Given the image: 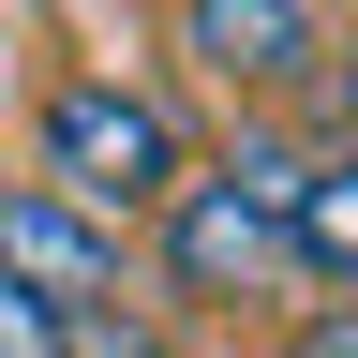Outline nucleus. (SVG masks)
I'll return each instance as SVG.
<instances>
[{
	"label": "nucleus",
	"mask_w": 358,
	"mask_h": 358,
	"mask_svg": "<svg viewBox=\"0 0 358 358\" xmlns=\"http://www.w3.org/2000/svg\"><path fill=\"white\" fill-rule=\"evenodd\" d=\"M179 179H194V150H179L164 90H120V75L45 90V194H75L90 224H120V209H179Z\"/></svg>",
	"instance_id": "obj_1"
},
{
	"label": "nucleus",
	"mask_w": 358,
	"mask_h": 358,
	"mask_svg": "<svg viewBox=\"0 0 358 358\" xmlns=\"http://www.w3.org/2000/svg\"><path fill=\"white\" fill-rule=\"evenodd\" d=\"M179 60L239 105H284V90H329V15L313 0H179Z\"/></svg>",
	"instance_id": "obj_2"
},
{
	"label": "nucleus",
	"mask_w": 358,
	"mask_h": 358,
	"mask_svg": "<svg viewBox=\"0 0 358 358\" xmlns=\"http://www.w3.org/2000/svg\"><path fill=\"white\" fill-rule=\"evenodd\" d=\"M164 268H179V299H254V284H284V224H268L254 194H224V179H179V209H164Z\"/></svg>",
	"instance_id": "obj_3"
},
{
	"label": "nucleus",
	"mask_w": 358,
	"mask_h": 358,
	"mask_svg": "<svg viewBox=\"0 0 358 358\" xmlns=\"http://www.w3.org/2000/svg\"><path fill=\"white\" fill-rule=\"evenodd\" d=\"M0 284H30L45 313H75V299H105L120 284V224H90L75 194H0Z\"/></svg>",
	"instance_id": "obj_4"
},
{
	"label": "nucleus",
	"mask_w": 358,
	"mask_h": 358,
	"mask_svg": "<svg viewBox=\"0 0 358 358\" xmlns=\"http://www.w3.org/2000/svg\"><path fill=\"white\" fill-rule=\"evenodd\" d=\"M284 254L313 268V284H358V150H343V164H313V194H299V224H284Z\"/></svg>",
	"instance_id": "obj_5"
},
{
	"label": "nucleus",
	"mask_w": 358,
	"mask_h": 358,
	"mask_svg": "<svg viewBox=\"0 0 358 358\" xmlns=\"http://www.w3.org/2000/svg\"><path fill=\"white\" fill-rule=\"evenodd\" d=\"M0 358H75V313H45L30 284H0Z\"/></svg>",
	"instance_id": "obj_6"
},
{
	"label": "nucleus",
	"mask_w": 358,
	"mask_h": 358,
	"mask_svg": "<svg viewBox=\"0 0 358 358\" xmlns=\"http://www.w3.org/2000/svg\"><path fill=\"white\" fill-rule=\"evenodd\" d=\"M75 358H179L164 329H75Z\"/></svg>",
	"instance_id": "obj_7"
},
{
	"label": "nucleus",
	"mask_w": 358,
	"mask_h": 358,
	"mask_svg": "<svg viewBox=\"0 0 358 358\" xmlns=\"http://www.w3.org/2000/svg\"><path fill=\"white\" fill-rule=\"evenodd\" d=\"M329 120L358 134V45H329Z\"/></svg>",
	"instance_id": "obj_8"
},
{
	"label": "nucleus",
	"mask_w": 358,
	"mask_h": 358,
	"mask_svg": "<svg viewBox=\"0 0 358 358\" xmlns=\"http://www.w3.org/2000/svg\"><path fill=\"white\" fill-rule=\"evenodd\" d=\"M254 358H313V343H254Z\"/></svg>",
	"instance_id": "obj_9"
}]
</instances>
